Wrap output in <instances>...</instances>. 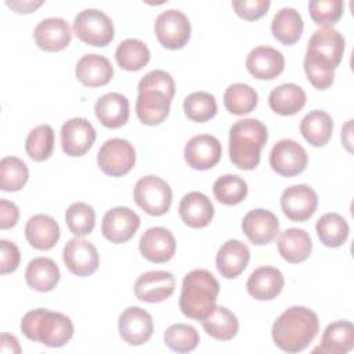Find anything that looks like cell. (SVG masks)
<instances>
[{
    "label": "cell",
    "mask_w": 354,
    "mask_h": 354,
    "mask_svg": "<svg viewBox=\"0 0 354 354\" xmlns=\"http://www.w3.org/2000/svg\"><path fill=\"white\" fill-rule=\"evenodd\" d=\"M73 33L79 40L88 46L105 47L115 36L112 19L101 10L86 8L80 11L73 21Z\"/></svg>",
    "instance_id": "obj_5"
},
{
    "label": "cell",
    "mask_w": 354,
    "mask_h": 354,
    "mask_svg": "<svg viewBox=\"0 0 354 354\" xmlns=\"http://www.w3.org/2000/svg\"><path fill=\"white\" fill-rule=\"evenodd\" d=\"M134 202L149 216H163L171 206V188L158 176L141 177L133 191Z\"/></svg>",
    "instance_id": "obj_6"
},
{
    "label": "cell",
    "mask_w": 354,
    "mask_h": 354,
    "mask_svg": "<svg viewBox=\"0 0 354 354\" xmlns=\"http://www.w3.org/2000/svg\"><path fill=\"white\" fill-rule=\"evenodd\" d=\"M115 58L122 69L136 72L149 62L151 53L144 41L138 39H126L116 47Z\"/></svg>",
    "instance_id": "obj_37"
},
{
    "label": "cell",
    "mask_w": 354,
    "mask_h": 354,
    "mask_svg": "<svg viewBox=\"0 0 354 354\" xmlns=\"http://www.w3.org/2000/svg\"><path fill=\"white\" fill-rule=\"evenodd\" d=\"M43 3L44 1H41V0H39V1H32V0H28V1H6V4L8 7H11L15 12H19V14L33 12L40 6H43Z\"/></svg>",
    "instance_id": "obj_51"
},
{
    "label": "cell",
    "mask_w": 354,
    "mask_h": 354,
    "mask_svg": "<svg viewBox=\"0 0 354 354\" xmlns=\"http://www.w3.org/2000/svg\"><path fill=\"white\" fill-rule=\"evenodd\" d=\"M176 288V278L171 272L153 270L141 274L134 282V295L145 303H160L169 299Z\"/></svg>",
    "instance_id": "obj_15"
},
{
    "label": "cell",
    "mask_w": 354,
    "mask_h": 354,
    "mask_svg": "<svg viewBox=\"0 0 354 354\" xmlns=\"http://www.w3.org/2000/svg\"><path fill=\"white\" fill-rule=\"evenodd\" d=\"M343 7L342 0H313L308 3V12L315 25L326 28L342 18Z\"/></svg>",
    "instance_id": "obj_45"
},
{
    "label": "cell",
    "mask_w": 354,
    "mask_h": 354,
    "mask_svg": "<svg viewBox=\"0 0 354 354\" xmlns=\"http://www.w3.org/2000/svg\"><path fill=\"white\" fill-rule=\"evenodd\" d=\"M165 344L177 353H189L198 347L199 333L188 324L170 325L163 335Z\"/></svg>",
    "instance_id": "obj_44"
},
{
    "label": "cell",
    "mask_w": 354,
    "mask_h": 354,
    "mask_svg": "<svg viewBox=\"0 0 354 354\" xmlns=\"http://www.w3.org/2000/svg\"><path fill=\"white\" fill-rule=\"evenodd\" d=\"M346 40L343 35L332 26L317 29L308 40L306 54L336 69L344 54Z\"/></svg>",
    "instance_id": "obj_9"
},
{
    "label": "cell",
    "mask_w": 354,
    "mask_h": 354,
    "mask_svg": "<svg viewBox=\"0 0 354 354\" xmlns=\"http://www.w3.org/2000/svg\"><path fill=\"white\" fill-rule=\"evenodd\" d=\"M354 347V326L350 321H335L329 324L322 335L321 344L313 351L328 354H346Z\"/></svg>",
    "instance_id": "obj_30"
},
{
    "label": "cell",
    "mask_w": 354,
    "mask_h": 354,
    "mask_svg": "<svg viewBox=\"0 0 354 354\" xmlns=\"http://www.w3.org/2000/svg\"><path fill=\"white\" fill-rule=\"evenodd\" d=\"M171 100L158 90L138 91L136 101V113L142 124L158 126L170 113Z\"/></svg>",
    "instance_id": "obj_25"
},
{
    "label": "cell",
    "mask_w": 354,
    "mask_h": 354,
    "mask_svg": "<svg viewBox=\"0 0 354 354\" xmlns=\"http://www.w3.org/2000/svg\"><path fill=\"white\" fill-rule=\"evenodd\" d=\"M59 268L48 257H36L30 260L25 270V281L29 288L37 292H50L59 282Z\"/></svg>",
    "instance_id": "obj_31"
},
{
    "label": "cell",
    "mask_w": 354,
    "mask_h": 354,
    "mask_svg": "<svg viewBox=\"0 0 354 354\" xmlns=\"http://www.w3.org/2000/svg\"><path fill=\"white\" fill-rule=\"evenodd\" d=\"M142 90H158L165 93L170 100L176 94V84L171 75L162 69H155L148 72L138 82V91Z\"/></svg>",
    "instance_id": "obj_47"
},
{
    "label": "cell",
    "mask_w": 354,
    "mask_h": 354,
    "mask_svg": "<svg viewBox=\"0 0 354 354\" xmlns=\"http://www.w3.org/2000/svg\"><path fill=\"white\" fill-rule=\"evenodd\" d=\"M25 238L32 248L50 250L59 239V225L48 214H35L26 221Z\"/></svg>",
    "instance_id": "obj_28"
},
{
    "label": "cell",
    "mask_w": 354,
    "mask_h": 354,
    "mask_svg": "<svg viewBox=\"0 0 354 354\" xmlns=\"http://www.w3.org/2000/svg\"><path fill=\"white\" fill-rule=\"evenodd\" d=\"M65 223L75 236L88 235L95 225V212L88 203L75 202L65 212Z\"/></svg>",
    "instance_id": "obj_43"
},
{
    "label": "cell",
    "mask_w": 354,
    "mask_h": 354,
    "mask_svg": "<svg viewBox=\"0 0 354 354\" xmlns=\"http://www.w3.org/2000/svg\"><path fill=\"white\" fill-rule=\"evenodd\" d=\"M304 72L310 83L318 90H326L333 84L335 69L308 54L304 57Z\"/></svg>",
    "instance_id": "obj_46"
},
{
    "label": "cell",
    "mask_w": 354,
    "mask_h": 354,
    "mask_svg": "<svg viewBox=\"0 0 354 354\" xmlns=\"http://www.w3.org/2000/svg\"><path fill=\"white\" fill-rule=\"evenodd\" d=\"M308 156L306 149L293 140L278 141L270 152L271 169L282 177H295L307 167Z\"/></svg>",
    "instance_id": "obj_10"
},
{
    "label": "cell",
    "mask_w": 354,
    "mask_h": 354,
    "mask_svg": "<svg viewBox=\"0 0 354 354\" xmlns=\"http://www.w3.org/2000/svg\"><path fill=\"white\" fill-rule=\"evenodd\" d=\"M178 214L185 225L191 228H203L213 220L214 206L205 194L191 191L181 198Z\"/></svg>",
    "instance_id": "obj_22"
},
{
    "label": "cell",
    "mask_w": 354,
    "mask_h": 354,
    "mask_svg": "<svg viewBox=\"0 0 354 354\" xmlns=\"http://www.w3.org/2000/svg\"><path fill=\"white\" fill-rule=\"evenodd\" d=\"M285 285L282 272L271 266H263L256 268L248 278V293L260 301H268L275 299Z\"/></svg>",
    "instance_id": "obj_23"
},
{
    "label": "cell",
    "mask_w": 354,
    "mask_h": 354,
    "mask_svg": "<svg viewBox=\"0 0 354 354\" xmlns=\"http://www.w3.org/2000/svg\"><path fill=\"white\" fill-rule=\"evenodd\" d=\"M155 35L165 48L180 50L188 43L191 36L189 19L178 10H166L155 21Z\"/></svg>",
    "instance_id": "obj_8"
},
{
    "label": "cell",
    "mask_w": 354,
    "mask_h": 354,
    "mask_svg": "<svg viewBox=\"0 0 354 354\" xmlns=\"http://www.w3.org/2000/svg\"><path fill=\"white\" fill-rule=\"evenodd\" d=\"M318 207V195L307 184L288 187L281 195V209L290 221H307Z\"/></svg>",
    "instance_id": "obj_11"
},
{
    "label": "cell",
    "mask_w": 354,
    "mask_h": 354,
    "mask_svg": "<svg viewBox=\"0 0 354 354\" xmlns=\"http://www.w3.org/2000/svg\"><path fill=\"white\" fill-rule=\"evenodd\" d=\"M218 292V281L210 271L192 270L183 279L178 307L185 317L202 321L216 306Z\"/></svg>",
    "instance_id": "obj_3"
},
{
    "label": "cell",
    "mask_w": 354,
    "mask_h": 354,
    "mask_svg": "<svg viewBox=\"0 0 354 354\" xmlns=\"http://www.w3.org/2000/svg\"><path fill=\"white\" fill-rule=\"evenodd\" d=\"M278 252L281 257L292 264L306 261L313 250L310 235L301 228H288L278 236Z\"/></svg>",
    "instance_id": "obj_29"
},
{
    "label": "cell",
    "mask_w": 354,
    "mask_h": 354,
    "mask_svg": "<svg viewBox=\"0 0 354 354\" xmlns=\"http://www.w3.org/2000/svg\"><path fill=\"white\" fill-rule=\"evenodd\" d=\"M317 235L328 248H339L342 246L348 238V224L343 216L339 213H325L321 216L315 224Z\"/></svg>",
    "instance_id": "obj_36"
},
{
    "label": "cell",
    "mask_w": 354,
    "mask_h": 354,
    "mask_svg": "<svg viewBox=\"0 0 354 354\" xmlns=\"http://www.w3.org/2000/svg\"><path fill=\"white\" fill-rule=\"evenodd\" d=\"M214 198L227 206H234L245 201L248 195L246 181L235 174H224L213 184Z\"/></svg>",
    "instance_id": "obj_41"
},
{
    "label": "cell",
    "mask_w": 354,
    "mask_h": 354,
    "mask_svg": "<svg viewBox=\"0 0 354 354\" xmlns=\"http://www.w3.org/2000/svg\"><path fill=\"white\" fill-rule=\"evenodd\" d=\"M97 163L102 173L111 177H122L134 167L136 149L124 138L106 140L98 149Z\"/></svg>",
    "instance_id": "obj_7"
},
{
    "label": "cell",
    "mask_w": 354,
    "mask_h": 354,
    "mask_svg": "<svg viewBox=\"0 0 354 354\" xmlns=\"http://www.w3.org/2000/svg\"><path fill=\"white\" fill-rule=\"evenodd\" d=\"M242 231L253 245L263 246L277 238L279 221L277 216L267 209H253L243 216Z\"/></svg>",
    "instance_id": "obj_18"
},
{
    "label": "cell",
    "mask_w": 354,
    "mask_h": 354,
    "mask_svg": "<svg viewBox=\"0 0 354 354\" xmlns=\"http://www.w3.org/2000/svg\"><path fill=\"white\" fill-rule=\"evenodd\" d=\"M249 260V248L239 239H228L216 254V267L221 277L232 279L245 271Z\"/></svg>",
    "instance_id": "obj_24"
},
{
    "label": "cell",
    "mask_w": 354,
    "mask_h": 354,
    "mask_svg": "<svg viewBox=\"0 0 354 354\" xmlns=\"http://www.w3.org/2000/svg\"><path fill=\"white\" fill-rule=\"evenodd\" d=\"M19 218V210L14 202L7 199L0 201V228L8 230L12 228Z\"/></svg>",
    "instance_id": "obj_50"
},
{
    "label": "cell",
    "mask_w": 354,
    "mask_h": 354,
    "mask_svg": "<svg viewBox=\"0 0 354 354\" xmlns=\"http://www.w3.org/2000/svg\"><path fill=\"white\" fill-rule=\"evenodd\" d=\"M140 252L152 263H166L176 253L174 235L163 227L148 228L140 239Z\"/></svg>",
    "instance_id": "obj_21"
},
{
    "label": "cell",
    "mask_w": 354,
    "mask_h": 354,
    "mask_svg": "<svg viewBox=\"0 0 354 354\" xmlns=\"http://www.w3.org/2000/svg\"><path fill=\"white\" fill-rule=\"evenodd\" d=\"M351 122L353 120H348L342 130V141H343L344 147L347 148V151H350V152H351Z\"/></svg>",
    "instance_id": "obj_53"
},
{
    "label": "cell",
    "mask_w": 354,
    "mask_h": 354,
    "mask_svg": "<svg viewBox=\"0 0 354 354\" xmlns=\"http://www.w3.org/2000/svg\"><path fill=\"white\" fill-rule=\"evenodd\" d=\"M304 29L303 18L299 11L290 7L281 8L272 18V36L283 46H292L301 37Z\"/></svg>",
    "instance_id": "obj_34"
},
{
    "label": "cell",
    "mask_w": 354,
    "mask_h": 354,
    "mask_svg": "<svg viewBox=\"0 0 354 354\" xmlns=\"http://www.w3.org/2000/svg\"><path fill=\"white\" fill-rule=\"evenodd\" d=\"M201 324L210 337L221 342L234 339L239 329L236 315L223 306H214L212 311L201 321Z\"/></svg>",
    "instance_id": "obj_33"
},
{
    "label": "cell",
    "mask_w": 354,
    "mask_h": 354,
    "mask_svg": "<svg viewBox=\"0 0 354 354\" xmlns=\"http://www.w3.org/2000/svg\"><path fill=\"white\" fill-rule=\"evenodd\" d=\"M285 58L270 46H257L246 57L248 72L259 80H272L283 72Z\"/></svg>",
    "instance_id": "obj_19"
},
{
    "label": "cell",
    "mask_w": 354,
    "mask_h": 354,
    "mask_svg": "<svg viewBox=\"0 0 354 354\" xmlns=\"http://www.w3.org/2000/svg\"><path fill=\"white\" fill-rule=\"evenodd\" d=\"M94 112L102 126L108 129H119L129 120V100L120 93H106L97 100Z\"/></svg>",
    "instance_id": "obj_27"
},
{
    "label": "cell",
    "mask_w": 354,
    "mask_h": 354,
    "mask_svg": "<svg viewBox=\"0 0 354 354\" xmlns=\"http://www.w3.org/2000/svg\"><path fill=\"white\" fill-rule=\"evenodd\" d=\"M29 178L26 163L17 156H6L0 160V188L6 192H15L24 188Z\"/></svg>",
    "instance_id": "obj_40"
},
{
    "label": "cell",
    "mask_w": 354,
    "mask_h": 354,
    "mask_svg": "<svg viewBox=\"0 0 354 354\" xmlns=\"http://www.w3.org/2000/svg\"><path fill=\"white\" fill-rule=\"evenodd\" d=\"M55 137L50 124H40L32 129L25 141V151L28 156L36 162L47 160L54 151Z\"/></svg>",
    "instance_id": "obj_39"
},
{
    "label": "cell",
    "mask_w": 354,
    "mask_h": 354,
    "mask_svg": "<svg viewBox=\"0 0 354 354\" xmlns=\"http://www.w3.org/2000/svg\"><path fill=\"white\" fill-rule=\"evenodd\" d=\"M307 97L304 90L295 83H283L272 88L268 95L270 108L282 116L296 115L306 105Z\"/></svg>",
    "instance_id": "obj_32"
},
{
    "label": "cell",
    "mask_w": 354,
    "mask_h": 354,
    "mask_svg": "<svg viewBox=\"0 0 354 354\" xmlns=\"http://www.w3.org/2000/svg\"><path fill=\"white\" fill-rule=\"evenodd\" d=\"M62 257L66 268L77 277H88L94 274L100 266L97 248L79 236H75L65 243Z\"/></svg>",
    "instance_id": "obj_12"
},
{
    "label": "cell",
    "mask_w": 354,
    "mask_h": 354,
    "mask_svg": "<svg viewBox=\"0 0 354 354\" xmlns=\"http://www.w3.org/2000/svg\"><path fill=\"white\" fill-rule=\"evenodd\" d=\"M270 0H234L232 8L238 17L246 21H256L264 17L270 8Z\"/></svg>",
    "instance_id": "obj_48"
},
{
    "label": "cell",
    "mask_w": 354,
    "mask_h": 354,
    "mask_svg": "<svg viewBox=\"0 0 354 354\" xmlns=\"http://www.w3.org/2000/svg\"><path fill=\"white\" fill-rule=\"evenodd\" d=\"M95 129L84 118H72L61 127L62 151L72 158L83 156L95 141Z\"/></svg>",
    "instance_id": "obj_16"
},
{
    "label": "cell",
    "mask_w": 354,
    "mask_h": 354,
    "mask_svg": "<svg viewBox=\"0 0 354 354\" xmlns=\"http://www.w3.org/2000/svg\"><path fill=\"white\" fill-rule=\"evenodd\" d=\"M318 330V315L307 307L293 306L274 321L271 336L282 351L300 353L315 339Z\"/></svg>",
    "instance_id": "obj_1"
},
{
    "label": "cell",
    "mask_w": 354,
    "mask_h": 354,
    "mask_svg": "<svg viewBox=\"0 0 354 354\" xmlns=\"http://www.w3.org/2000/svg\"><path fill=\"white\" fill-rule=\"evenodd\" d=\"M21 330L29 340L47 347H62L73 336V324L62 313L36 308L22 317Z\"/></svg>",
    "instance_id": "obj_4"
},
{
    "label": "cell",
    "mask_w": 354,
    "mask_h": 354,
    "mask_svg": "<svg viewBox=\"0 0 354 354\" xmlns=\"http://www.w3.org/2000/svg\"><path fill=\"white\" fill-rule=\"evenodd\" d=\"M0 272L1 275L14 272L18 266H19V260H21V253L18 246L14 242H10L7 239H1L0 241Z\"/></svg>",
    "instance_id": "obj_49"
},
{
    "label": "cell",
    "mask_w": 354,
    "mask_h": 354,
    "mask_svg": "<svg viewBox=\"0 0 354 354\" xmlns=\"http://www.w3.org/2000/svg\"><path fill=\"white\" fill-rule=\"evenodd\" d=\"M267 140L268 130L259 119L248 118L235 122L230 129L228 153L231 162L241 170L256 169Z\"/></svg>",
    "instance_id": "obj_2"
},
{
    "label": "cell",
    "mask_w": 354,
    "mask_h": 354,
    "mask_svg": "<svg viewBox=\"0 0 354 354\" xmlns=\"http://www.w3.org/2000/svg\"><path fill=\"white\" fill-rule=\"evenodd\" d=\"M221 152V144L214 136L199 134L185 144L184 159L194 170H207L220 162Z\"/></svg>",
    "instance_id": "obj_17"
},
{
    "label": "cell",
    "mask_w": 354,
    "mask_h": 354,
    "mask_svg": "<svg viewBox=\"0 0 354 354\" xmlns=\"http://www.w3.org/2000/svg\"><path fill=\"white\" fill-rule=\"evenodd\" d=\"M185 116L198 123L207 122L213 119L217 113V102L213 94L206 91H195L185 97L184 104Z\"/></svg>",
    "instance_id": "obj_42"
},
{
    "label": "cell",
    "mask_w": 354,
    "mask_h": 354,
    "mask_svg": "<svg viewBox=\"0 0 354 354\" xmlns=\"http://www.w3.org/2000/svg\"><path fill=\"white\" fill-rule=\"evenodd\" d=\"M1 353H21V346L15 336L7 333L1 335Z\"/></svg>",
    "instance_id": "obj_52"
},
{
    "label": "cell",
    "mask_w": 354,
    "mask_h": 354,
    "mask_svg": "<svg viewBox=\"0 0 354 354\" xmlns=\"http://www.w3.org/2000/svg\"><path fill=\"white\" fill-rule=\"evenodd\" d=\"M224 106L232 115H245L257 106V91L246 83H234L224 91Z\"/></svg>",
    "instance_id": "obj_38"
},
{
    "label": "cell",
    "mask_w": 354,
    "mask_h": 354,
    "mask_svg": "<svg viewBox=\"0 0 354 354\" xmlns=\"http://www.w3.org/2000/svg\"><path fill=\"white\" fill-rule=\"evenodd\" d=\"M140 227V217L126 206L109 209L101 223V232L112 243H124L130 241Z\"/></svg>",
    "instance_id": "obj_13"
},
{
    "label": "cell",
    "mask_w": 354,
    "mask_h": 354,
    "mask_svg": "<svg viewBox=\"0 0 354 354\" xmlns=\"http://www.w3.org/2000/svg\"><path fill=\"white\" fill-rule=\"evenodd\" d=\"M75 75L82 84L87 87H100L112 80L113 66L104 55L86 54L77 61Z\"/></svg>",
    "instance_id": "obj_26"
},
{
    "label": "cell",
    "mask_w": 354,
    "mask_h": 354,
    "mask_svg": "<svg viewBox=\"0 0 354 354\" xmlns=\"http://www.w3.org/2000/svg\"><path fill=\"white\" fill-rule=\"evenodd\" d=\"M120 337L130 346H141L147 343L153 332V321L148 311L141 307L131 306L122 311L118 321Z\"/></svg>",
    "instance_id": "obj_14"
},
{
    "label": "cell",
    "mask_w": 354,
    "mask_h": 354,
    "mask_svg": "<svg viewBox=\"0 0 354 354\" xmlns=\"http://www.w3.org/2000/svg\"><path fill=\"white\" fill-rule=\"evenodd\" d=\"M333 131L330 115L321 109L308 112L300 122V133L313 147H324L329 142Z\"/></svg>",
    "instance_id": "obj_35"
},
{
    "label": "cell",
    "mask_w": 354,
    "mask_h": 354,
    "mask_svg": "<svg viewBox=\"0 0 354 354\" xmlns=\"http://www.w3.org/2000/svg\"><path fill=\"white\" fill-rule=\"evenodd\" d=\"M33 39L37 47L47 53L61 51L72 40V33L68 22L62 18H46L40 21L35 30Z\"/></svg>",
    "instance_id": "obj_20"
}]
</instances>
